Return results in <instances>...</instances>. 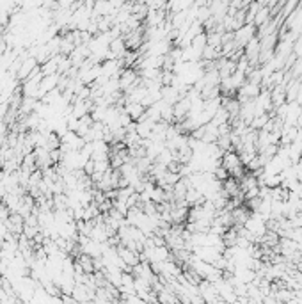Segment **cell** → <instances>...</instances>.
Returning a JSON list of instances; mask_svg holds the SVG:
<instances>
[{
	"instance_id": "cell-1",
	"label": "cell",
	"mask_w": 302,
	"mask_h": 304,
	"mask_svg": "<svg viewBox=\"0 0 302 304\" xmlns=\"http://www.w3.org/2000/svg\"><path fill=\"white\" fill-rule=\"evenodd\" d=\"M0 262H2V258H0Z\"/></svg>"
}]
</instances>
